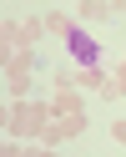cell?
<instances>
[{
    "label": "cell",
    "mask_w": 126,
    "mask_h": 157,
    "mask_svg": "<svg viewBox=\"0 0 126 157\" xmlns=\"http://www.w3.org/2000/svg\"><path fill=\"white\" fill-rule=\"evenodd\" d=\"M71 46H76V56H81V61H96V46H91V41H81V36H76Z\"/></svg>",
    "instance_id": "cell-1"
}]
</instances>
